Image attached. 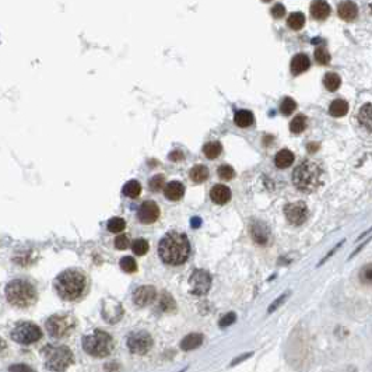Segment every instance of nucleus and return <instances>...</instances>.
<instances>
[{"instance_id": "obj_1", "label": "nucleus", "mask_w": 372, "mask_h": 372, "mask_svg": "<svg viewBox=\"0 0 372 372\" xmlns=\"http://www.w3.org/2000/svg\"><path fill=\"white\" fill-rule=\"evenodd\" d=\"M190 254V244L185 234H181L178 231H171L165 234V236L158 244V255L161 260L166 264L185 263Z\"/></svg>"}, {"instance_id": "obj_2", "label": "nucleus", "mask_w": 372, "mask_h": 372, "mask_svg": "<svg viewBox=\"0 0 372 372\" xmlns=\"http://www.w3.org/2000/svg\"><path fill=\"white\" fill-rule=\"evenodd\" d=\"M87 288V277L78 269H68L55 279V290L65 301H76Z\"/></svg>"}, {"instance_id": "obj_3", "label": "nucleus", "mask_w": 372, "mask_h": 372, "mask_svg": "<svg viewBox=\"0 0 372 372\" xmlns=\"http://www.w3.org/2000/svg\"><path fill=\"white\" fill-rule=\"evenodd\" d=\"M6 298L19 309H27L38 300V291L34 283L27 279H14L6 285Z\"/></svg>"}, {"instance_id": "obj_4", "label": "nucleus", "mask_w": 372, "mask_h": 372, "mask_svg": "<svg viewBox=\"0 0 372 372\" xmlns=\"http://www.w3.org/2000/svg\"><path fill=\"white\" fill-rule=\"evenodd\" d=\"M293 182L297 189L305 193L316 190L322 182V168L315 161L306 160L294 169Z\"/></svg>"}, {"instance_id": "obj_5", "label": "nucleus", "mask_w": 372, "mask_h": 372, "mask_svg": "<svg viewBox=\"0 0 372 372\" xmlns=\"http://www.w3.org/2000/svg\"><path fill=\"white\" fill-rule=\"evenodd\" d=\"M83 349L93 357H107L114 350V340L108 333L95 330L83 339Z\"/></svg>"}, {"instance_id": "obj_6", "label": "nucleus", "mask_w": 372, "mask_h": 372, "mask_svg": "<svg viewBox=\"0 0 372 372\" xmlns=\"http://www.w3.org/2000/svg\"><path fill=\"white\" fill-rule=\"evenodd\" d=\"M44 357L46 368L56 372L68 370L73 362V354L66 346H46L44 349Z\"/></svg>"}, {"instance_id": "obj_7", "label": "nucleus", "mask_w": 372, "mask_h": 372, "mask_svg": "<svg viewBox=\"0 0 372 372\" xmlns=\"http://www.w3.org/2000/svg\"><path fill=\"white\" fill-rule=\"evenodd\" d=\"M46 330L48 333L55 337V339H62L65 336H68L69 333L71 332L76 326V319L71 316V315H53L50 316L46 323Z\"/></svg>"}, {"instance_id": "obj_8", "label": "nucleus", "mask_w": 372, "mask_h": 372, "mask_svg": "<svg viewBox=\"0 0 372 372\" xmlns=\"http://www.w3.org/2000/svg\"><path fill=\"white\" fill-rule=\"evenodd\" d=\"M42 337V332L35 323L21 322L11 330V339L20 344H32Z\"/></svg>"}, {"instance_id": "obj_9", "label": "nucleus", "mask_w": 372, "mask_h": 372, "mask_svg": "<svg viewBox=\"0 0 372 372\" xmlns=\"http://www.w3.org/2000/svg\"><path fill=\"white\" fill-rule=\"evenodd\" d=\"M153 346L151 336L144 330L132 333L127 337V347L133 354H146Z\"/></svg>"}, {"instance_id": "obj_10", "label": "nucleus", "mask_w": 372, "mask_h": 372, "mask_svg": "<svg viewBox=\"0 0 372 372\" xmlns=\"http://www.w3.org/2000/svg\"><path fill=\"white\" fill-rule=\"evenodd\" d=\"M189 287L190 293L195 295H205L211 287V277L206 270L197 269L189 277Z\"/></svg>"}, {"instance_id": "obj_11", "label": "nucleus", "mask_w": 372, "mask_h": 372, "mask_svg": "<svg viewBox=\"0 0 372 372\" xmlns=\"http://www.w3.org/2000/svg\"><path fill=\"white\" fill-rule=\"evenodd\" d=\"M284 213L287 220L294 225H301L308 217V207L302 200L300 202H293L284 207Z\"/></svg>"}, {"instance_id": "obj_12", "label": "nucleus", "mask_w": 372, "mask_h": 372, "mask_svg": "<svg viewBox=\"0 0 372 372\" xmlns=\"http://www.w3.org/2000/svg\"><path fill=\"white\" fill-rule=\"evenodd\" d=\"M160 217V207L153 200H146L143 205L139 207L137 218L143 224H153Z\"/></svg>"}, {"instance_id": "obj_13", "label": "nucleus", "mask_w": 372, "mask_h": 372, "mask_svg": "<svg viewBox=\"0 0 372 372\" xmlns=\"http://www.w3.org/2000/svg\"><path fill=\"white\" fill-rule=\"evenodd\" d=\"M156 295L157 293L154 287L143 285V287H139L133 293V302L136 303L137 306H146L156 300Z\"/></svg>"}, {"instance_id": "obj_14", "label": "nucleus", "mask_w": 372, "mask_h": 372, "mask_svg": "<svg viewBox=\"0 0 372 372\" xmlns=\"http://www.w3.org/2000/svg\"><path fill=\"white\" fill-rule=\"evenodd\" d=\"M210 197L211 200L217 203V205H225L227 202H230L231 199V190L228 186L223 185V184H218V185H214L210 190Z\"/></svg>"}, {"instance_id": "obj_15", "label": "nucleus", "mask_w": 372, "mask_h": 372, "mask_svg": "<svg viewBox=\"0 0 372 372\" xmlns=\"http://www.w3.org/2000/svg\"><path fill=\"white\" fill-rule=\"evenodd\" d=\"M164 193L166 199L169 200H179L185 195V186L179 181H171L164 187Z\"/></svg>"}, {"instance_id": "obj_16", "label": "nucleus", "mask_w": 372, "mask_h": 372, "mask_svg": "<svg viewBox=\"0 0 372 372\" xmlns=\"http://www.w3.org/2000/svg\"><path fill=\"white\" fill-rule=\"evenodd\" d=\"M309 66H311V60L305 53H298L291 59V73L295 76L306 71Z\"/></svg>"}, {"instance_id": "obj_17", "label": "nucleus", "mask_w": 372, "mask_h": 372, "mask_svg": "<svg viewBox=\"0 0 372 372\" xmlns=\"http://www.w3.org/2000/svg\"><path fill=\"white\" fill-rule=\"evenodd\" d=\"M311 14L313 19L316 20H325L329 17L330 14V6L327 1L323 0H315L311 4Z\"/></svg>"}, {"instance_id": "obj_18", "label": "nucleus", "mask_w": 372, "mask_h": 372, "mask_svg": "<svg viewBox=\"0 0 372 372\" xmlns=\"http://www.w3.org/2000/svg\"><path fill=\"white\" fill-rule=\"evenodd\" d=\"M337 13H339V17H342L343 20L351 21L357 17L358 9H357V4L352 1H343L337 7Z\"/></svg>"}, {"instance_id": "obj_19", "label": "nucleus", "mask_w": 372, "mask_h": 372, "mask_svg": "<svg viewBox=\"0 0 372 372\" xmlns=\"http://www.w3.org/2000/svg\"><path fill=\"white\" fill-rule=\"evenodd\" d=\"M294 158H295V157H294L293 151L284 148V150H280V151L276 154V157H274V164H276L277 168H280V169L288 168V166L294 163Z\"/></svg>"}, {"instance_id": "obj_20", "label": "nucleus", "mask_w": 372, "mask_h": 372, "mask_svg": "<svg viewBox=\"0 0 372 372\" xmlns=\"http://www.w3.org/2000/svg\"><path fill=\"white\" fill-rule=\"evenodd\" d=\"M202 343H203V336L199 333H192V334H187L186 337H184V340L181 342V349L185 351H192V350L197 349Z\"/></svg>"}, {"instance_id": "obj_21", "label": "nucleus", "mask_w": 372, "mask_h": 372, "mask_svg": "<svg viewBox=\"0 0 372 372\" xmlns=\"http://www.w3.org/2000/svg\"><path fill=\"white\" fill-rule=\"evenodd\" d=\"M254 114H252L251 111H248V109H239V111L235 112L234 122L239 127L251 126V125L254 123Z\"/></svg>"}, {"instance_id": "obj_22", "label": "nucleus", "mask_w": 372, "mask_h": 372, "mask_svg": "<svg viewBox=\"0 0 372 372\" xmlns=\"http://www.w3.org/2000/svg\"><path fill=\"white\" fill-rule=\"evenodd\" d=\"M329 112H330V115L334 117L344 116V115L349 112V104H347V101L340 99V98H339V99H334L332 104H330Z\"/></svg>"}, {"instance_id": "obj_23", "label": "nucleus", "mask_w": 372, "mask_h": 372, "mask_svg": "<svg viewBox=\"0 0 372 372\" xmlns=\"http://www.w3.org/2000/svg\"><path fill=\"white\" fill-rule=\"evenodd\" d=\"M189 176L195 184H202L209 178V169L205 165H195L190 169Z\"/></svg>"}, {"instance_id": "obj_24", "label": "nucleus", "mask_w": 372, "mask_h": 372, "mask_svg": "<svg viewBox=\"0 0 372 372\" xmlns=\"http://www.w3.org/2000/svg\"><path fill=\"white\" fill-rule=\"evenodd\" d=\"M120 316H122V306H120V303L119 302H114L112 305V308L109 309L108 306L104 308V318L109 321V322H116L120 319Z\"/></svg>"}, {"instance_id": "obj_25", "label": "nucleus", "mask_w": 372, "mask_h": 372, "mask_svg": "<svg viewBox=\"0 0 372 372\" xmlns=\"http://www.w3.org/2000/svg\"><path fill=\"white\" fill-rule=\"evenodd\" d=\"M140 193H141V185H140V182L136 181V179L129 181V182H126L125 186H123V195L127 196V197L135 199L137 196H140Z\"/></svg>"}, {"instance_id": "obj_26", "label": "nucleus", "mask_w": 372, "mask_h": 372, "mask_svg": "<svg viewBox=\"0 0 372 372\" xmlns=\"http://www.w3.org/2000/svg\"><path fill=\"white\" fill-rule=\"evenodd\" d=\"M340 84H342V78H340L339 74H336V73H327V74H325V77H323V86L327 88V90L336 91L337 88L340 87Z\"/></svg>"}, {"instance_id": "obj_27", "label": "nucleus", "mask_w": 372, "mask_h": 372, "mask_svg": "<svg viewBox=\"0 0 372 372\" xmlns=\"http://www.w3.org/2000/svg\"><path fill=\"white\" fill-rule=\"evenodd\" d=\"M288 27L293 29H301L305 25V14L301 11H295L293 14H290V17L287 20Z\"/></svg>"}, {"instance_id": "obj_28", "label": "nucleus", "mask_w": 372, "mask_h": 372, "mask_svg": "<svg viewBox=\"0 0 372 372\" xmlns=\"http://www.w3.org/2000/svg\"><path fill=\"white\" fill-rule=\"evenodd\" d=\"M221 151H223V147H221V144H220L218 141H210V143H207V144L203 147L205 156L207 157V158H210V160L217 158V157L221 154Z\"/></svg>"}, {"instance_id": "obj_29", "label": "nucleus", "mask_w": 372, "mask_h": 372, "mask_svg": "<svg viewBox=\"0 0 372 372\" xmlns=\"http://www.w3.org/2000/svg\"><path fill=\"white\" fill-rule=\"evenodd\" d=\"M306 123H308V119H306L305 115H297L291 120V123H290V130L293 133H295V135L302 133L303 130L306 129Z\"/></svg>"}, {"instance_id": "obj_30", "label": "nucleus", "mask_w": 372, "mask_h": 372, "mask_svg": "<svg viewBox=\"0 0 372 372\" xmlns=\"http://www.w3.org/2000/svg\"><path fill=\"white\" fill-rule=\"evenodd\" d=\"M252 236L257 244H266L267 238H269V231L263 224L254 225L252 228Z\"/></svg>"}, {"instance_id": "obj_31", "label": "nucleus", "mask_w": 372, "mask_h": 372, "mask_svg": "<svg viewBox=\"0 0 372 372\" xmlns=\"http://www.w3.org/2000/svg\"><path fill=\"white\" fill-rule=\"evenodd\" d=\"M358 120L368 130H371V104L362 105V108L360 109V114H358Z\"/></svg>"}, {"instance_id": "obj_32", "label": "nucleus", "mask_w": 372, "mask_h": 372, "mask_svg": "<svg viewBox=\"0 0 372 372\" xmlns=\"http://www.w3.org/2000/svg\"><path fill=\"white\" fill-rule=\"evenodd\" d=\"M158 308H160L163 312H169V311H172V309L175 308V301H174V298H172L169 294L164 293L160 297Z\"/></svg>"}, {"instance_id": "obj_33", "label": "nucleus", "mask_w": 372, "mask_h": 372, "mask_svg": "<svg viewBox=\"0 0 372 372\" xmlns=\"http://www.w3.org/2000/svg\"><path fill=\"white\" fill-rule=\"evenodd\" d=\"M107 227L109 232H112V234H117V232H120V231H123V230H125L126 223H125V220H123V218H120V217H114V218H111V220L108 221Z\"/></svg>"}, {"instance_id": "obj_34", "label": "nucleus", "mask_w": 372, "mask_h": 372, "mask_svg": "<svg viewBox=\"0 0 372 372\" xmlns=\"http://www.w3.org/2000/svg\"><path fill=\"white\" fill-rule=\"evenodd\" d=\"M148 242H147L146 239H143V238H137L135 239L133 242H132V249H133V252L139 256H143V255H146L148 252Z\"/></svg>"}, {"instance_id": "obj_35", "label": "nucleus", "mask_w": 372, "mask_h": 372, "mask_svg": "<svg viewBox=\"0 0 372 372\" xmlns=\"http://www.w3.org/2000/svg\"><path fill=\"white\" fill-rule=\"evenodd\" d=\"M295 109H297V102L294 101L293 98H283V101H281V104H280V111L283 112L284 115H291Z\"/></svg>"}, {"instance_id": "obj_36", "label": "nucleus", "mask_w": 372, "mask_h": 372, "mask_svg": "<svg viewBox=\"0 0 372 372\" xmlns=\"http://www.w3.org/2000/svg\"><path fill=\"white\" fill-rule=\"evenodd\" d=\"M120 269H122L123 272H127V273H135L137 269L136 260H135L132 256H125V257H122V260H120Z\"/></svg>"}, {"instance_id": "obj_37", "label": "nucleus", "mask_w": 372, "mask_h": 372, "mask_svg": "<svg viewBox=\"0 0 372 372\" xmlns=\"http://www.w3.org/2000/svg\"><path fill=\"white\" fill-rule=\"evenodd\" d=\"M315 59L321 65H327L330 62V53L327 52V49L325 46H319V48L315 49Z\"/></svg>"}, {"instance_id": "obj_38", "label": "nucleus", "mask_w": 372, "mask_h": 372, "mask_svg": "<svg viewBox=\"0 0 372 372\" xmlns=\"http://www.w3.org/2000/svg\"><path fill=\"white\" fill-rule=\"evenodd\" d=\"M148 185H150L153 192H160L165 185V178H164V175H154L150 179Z\"/></svg>"}, {"instance_id": "obj_39", "label": "nucleus", "mask_w": 372, "mask_h": 372, "mask_svg": "<svg viewBox=\"0 0 372 372\" xmlns=\"http://www.w3.org/2000/svg\"><path fill=\"white\" fill-rule=\"evenodd\" d=\"M218 176L224 181H230L235 176V171L232 166L230 165H221L218 168Z\"/></svg>"}, {"instance_id": "obj_40", "label": "nucleus", "mask_w": 372, "mask_h": 372, "mask_svg": "<svg viewBox=\"0 0 372 372\" xmlns=\"http://www.w3.org/2000/svg\"><path fill=\"white\" fill-rule=\"evenodd\" d=\"M114 245H115V248L117 249H126L127 246H129V239H127L126 235H117L116 238H115V241H114Z\"/></svg>"}, {"instance_id": "obj_41", "label": "nucleus", "mask_w": 372, "mask_h": 372, "mask_svg": "<svg viewBox=\"0 0 372 372\" xmlns=\"http://www.w3.org/2000/svg\"><path fill=\"white\" fill-rule=\"evenodd\" d=\"M236 321V315L234 312H230L224 315L223 318H221V321H220V326L221 327H227V326H230V325H232V323Z\"/></svg>"}, {"instance_id": "obj_42", "label": "nucleus", "mask_w": 372, "mask_h": 372, "mask_svg": "<svg viewBox=\"0 0 372 372\" xmlns=\"http://www.w3.org/2000/svg\"><path fill=\"white\" fill-rule=\"evenodd\" d=\"M284 14H285V7L281 3H277L272 7V16L274 19H281V17H284Z\"/></svg>"}, {"instance_id": "obj_43", "label": "nucleus", "mask_w": 372, "mask_h": 372, "mask_svg": "<svg viewBox=\"0 0 372 372\" xmlns=\"http://www.w3.org/2000/svg\"><path fill=\"white\" fill-rule=\"evenodd\" d=\"M288 295H290V293H285V294H283V295H280V297H279V298H277V300H276V301L269 306L267 312L270 313V312H273V311H276V309H277V308H279V306H280V305H281V303L288 298Z\"/></svg>"}, {"instance_id": "obj_44", "label": "nucleus", "mask_w": 372, "mask_h": 372, "mask_svg": "<svg viewBox=\"0 0 372 372\" xmlns=\"http://www.w3.org/2000/svg\"><path fill=\"white\" fill-rule=\"evenodd\" d=\"M10 372H35L32 368H29L28 365L25 364H16V365H11L9 368Z\"/></svg>"}, {"instance_id": "obj_45", "label": "nucleus", "mask_w": 372, "mask_h": 372, "mask_svg": "<svg viewBox=\"0 0 372 372\" xmlns=\"http://www.w3.org/2000/svg\"><path fill=\"white\" fill-rule=\"evenodd\" d=\"M361 279L367 284L371 283V266H370V264H368V266H367V267H365V269L362 270Z\"/></svg>"}, {"instance_id": "obj_46", "label": "nucleus", "mask_w": 372, "mask_h": 372, "mask_svg": "<svg viewBox=\"0 0 372 372\" xmlns=\"http://www.w3.org/2000/svg\"><path fill=\"white\" fill-rule=\"evenodd\" d=\"M184 158V154L181 153V151H172L171 154H169V160L171 161H179V160H182Z\"/></svg>"}, {"instance_id": "obj_47", "label": "nucleus", "mask_w": 372, "mask_h": 372, "mask_svg": "<svg viewBox=\"0 0 372 372\" xmlns=\"http://www.w3.org/2000/svg\"><path fill=\"white\" fill-rule=\"evenodd\" d=\"M248 357H251V354H245L244 357H241V358H236V360H234V362H232V365H235V364H238V362H241L242 360H245V358H248Z\"/></svg>"}, {"instance_id": "obj_48", "label": "nucleus", "mask_w": 372, "mask_h": 372, "mask_svg": "<svg viewBox=\"0 0 372 372\" xmlns=\"http://www.w3.org/2000/svg\"><path fill=\"white\" fill-rule=\"evenodd\" d=\"M4 349H6V342H4V340H3V339L0 337V352L3 351Z\"/></svg>"}]
</instances>
